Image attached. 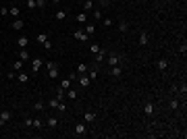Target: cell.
<instances>
[{"instance_id":"obj_22","label":"cell","mask_w":187,"mask_h":139,"mask_svg":"<svg viewBox=\"0 0 187 139\" xmlns=\"http://www.w3.org/2000/svg\"><path fill=\"white\" fill-rule=\"evenodd\" d=\"M83 10H85V13H92L94 10V0H83Z\"/></svg>"},{"instance_id":"obj_27","label":"cell","mask_w":187,"mask_h":139,"mask_svg":"<svg viewBox=\"0 0 187 139\" xmlns=\"http://www.w3.org/2000/svg\"><path fill=\"white\" fill-rule=\"evenodd\" d=\"M36 40H38V44H44V42L48 40V33H44V31H42V33H38V35H36Z\"/></svg>"},{"instance_id":"obj_36","label":"cell","mask_w":187,"mask_h":139,"mask_svg":"<svg viewBox=\"0 0 187 139\" xmlns=\"http://www.w3.org/2000/svg\"><path fill=\"white\" fill-rule=\"evenodd\" d=\"M65 89H60V87H58V89H56V98H58V100H65Z\"/></svg>"},{"instance_id":"obj_16","label":"cell","mask_w":187,"mask_h":139,"mask_svg":"<svg viewBox=\"0 0 187 139\" xmlns=\"http://www.w3.org/2000/svg\"><path fill=\"white\" fill-rule=\"evenodd\" d=\"M23 27H25L23 19H15V21H13V29H15V31H21Z\"/></svg>"},{"instance_id":"obj_8","label":"cell","mask_w":187,"mask_h":139,"mask_svg":"<svg viewBox=\"0 0 187 139\" xmlns=\"http://www.w3.org/2000/svg\"><path fill=\"white\" fill-rule=\"evenodd\" d=\"M94 121H96V112H94V110H85V112H83V123L90 125Z\"/></svg>"},{"instance_id":"obj_30","label":"cell","mask_w":187,"mask_h":139,"mask_svg":"<svg viewBox=\"0 0 187 139\" xmlns=\"http://www.w3.org/2000/svg\"><path fill=\"white\" fill-rule=\"evenodd\" d=\"M85 33H88V35H94V33H96V25H92V23L85 25Z\"/></svg>"},{"instance_id":"obj_25","label":"cell","mask_w":187,"mask_h":139,"mask_svg":"<svg viewBox=\"0 0 187 139\" xmlns=\"http://www.w3.org/2000/svg\"><path fill=\"white\" fill-rule=\"evenodd\" d=\"M71 83H73V81H71V79H69V77H67V79H62V81H60V85H58V87H60V89H65V92H67V89H69V87H71Z\"/></svg>"},{"instance_id":"obj_29","label":"cell","mask_w":187,"mask_h":139,"mask_svg":"<svg viewBox=\"0 0 187 139\" xmlns=\"http://www.w3.org/2000/svg\"><path fill=\"white\" fill-rule=\"evenodd\" d=\"M31 127H33V129H42V127H44V123H42V118H33V123H31Z\"/></svg>"},{"instance_id":"obj_43","label":"cell","mask_w":187,"mask_h":139,"mask_svg":"<svg viewBox=\"0 0 187 139\" xmlns=\"http://www.w3.org/2000/svg\"><path fill=\"white\" fill-rule=\"evenodd\" d=\"M77 77H79V75H77V71H75V73H71V75H69V79H71V81H77Z\"/></svg>"},{"instance_id":"obj_31","label":"cell","mask_w":187,"mask_h":139,"mask_svg":"<svg viewBox=\"0 0 187 139\" xmlns=\"http://www.w3.org/2000/svg\"><path fill=\"white\" fill-rule=\"evenodd\" d=\"M21 69H23V60H17V62L13 64V71H15V73H19Z\"/></svg>"},{"instance_id":"obj_13","label":"cell","mask_w":187,"mask_h":139,"mask_svg":"<svg viewBox=\"0 0 187 139\" xmlns=\"http://www.w3.org/2000/svg\"><path fill=\"white\" fill-rule=\"evenodd\" d=\"M17 46L19 48H27L29 46V38H27V35H19V38H17Z\"/></svg>"},{"instance_id":"obj_15","label":"cell","mask_w":187,"mask_h":139,"mask_svg":"<svg viewBox=\"0 0 187 139\" xmlns=\"http://www.w3.org/2000/svg\"><path fill=\"white\" fill-rule=\"evenodd\" d=\"M166 67H168L166 58H158V60H156V69H158V71H166Z\"/></svg>"},{"instance_id":"obj_33","label":"cell","mask_w":187,"mask_h":139,"mask_svg":"<svg viewBox=\"0 0 187 139\" xmlns=\"http://www.w3.org/2000/svg\"><path fill=\"white\" fill-rule=\"evenodd\" d=\"M56 110H58V114H62V112L67 110V104H65V102L60 100V102H58V106H56Z\"/></svg>"},{"instance_id":"obj_6","label":"cell","mask_w":187,"mask_h":139,"mask_svg":"<svg viewBox=\"0 0 187 139\" xmlns=\"http://www.w3.org/2000/svg\"><path fill=\"white\" fill-rule=\"evenodd\" d=\"M143 114H145V116H154V114H156V104H154V102H148V104L143 106Z\"/></svg>"},{"instance_id":"obj_3","label":"cell","mask_w":187,"mask_h":139,"mask_svg":"<svg viewBox=\"0 0 187 139\" xmlns=\"http://www.w3.org/2000/svg\"><path fill=\"white\" fill-rule=\"evenodd\" d=\"M121 60H123V56L117 54V52H110V54L106 56V64H108V67H117V64H121Z\"/></svg>"},{"instance_id":"obj_4","label":"cell","mask_w":187,"mask_h":139,"mask_svg":"<svg viewBox=\"0 0 187 139\" xmlns=\"http://www.w3.org/2000/svg\"><path fill=\"white\" fill-rule=\"evenodd\" d=\"M73 38H75L77 42H88V40H90V35H88L83 29H75V31H73Z\"/></svg>"},{"instance_id":"obj_21","label":"cell","mask_w":187,"mask_h":139,"mask_svg":"<svg viewBox=\"0 0 187 139\" xmlns=\"http://www.w3.org/2000/svg\"><path fill=\"white\" fill-rule=\"evenodd\" d=\"M110 75H112V77H121V75H123V69H121L119 64H117V67H110Z\"/></svg>"},{"instance_id":"obj_35","label":"cell","mask_w":187,"mask_h":139,"mask_svg":"<svg viewBox=\"0 0 187 139\" xmlns=\"http://www.w3.org/2000/svg\"><path fill=\"white\" fill-rule=\"evenodd\" d=\"M100 50H102V48L98 46V44H92V46H90V52H92V54H98Z\"/></svg>"},{"instance_id":"obj_44","label":"cell","mask_w":187,"mask_h":139,"mask_svg":"<svg viewBox=\"0 0 187 139\" xmlns=\"http://www.w3.org/2000/svg\"><path fill=\"white\" fill-rule=\"evenodd\" d=\"M31 123H33V118H25V121H23L25 127H31Z\"/></svg>"},{"instance_id":"obj_20","label":"cell","mask_w":187,"mask_h":139,"mask_svg":"<svg viewBox=\"0 0 187 139\" xmlns=\"http://www.w3.org/2000/svg\"><path fill=\"white\" fill-rule=\"evenodd\" d=\"M150 38H148V31H141L140 33V46H148Z\"/></svg>"},{"instance_id":"obj_14","label":"cell","mask_w":187,"mask_h":139,"mask_svg":"<svg viewBox=\"0 0 187 139\" xmlns=\"http://www.w3.org/2000/svg\"><path fill=\"white\" fill-rule=\"evenodd\" d=\"M75 21H77L79 25L88 23V13H85V10H83V13H77V15H75Z\"/></svg>"},{"instance_id":"obj_10","label":"cell","mask_w":187,"mask_h":139,"mask_svg":"<svg viewBox=\"0 0 187 139\" xmlns=\"http://www.w3.org/2000/svg\"><path fill=\"white\" fill-rule=\"evenodd\" d=\"M104 60H106V50H100L98 54H94V62L96 64H102Z\"/></svg>"},{"instance_id":"obj_34","label":"cell","mask_w":187,"mask_h":139,"mask_svg":"<svg viewBox=\"0 0 187 139\" xmlns=\"http://www.w3.org/2000/svg\"><path fill=\"white\" fill-rule=\"evenodd\" d=\"M102 23H104V27H112V23H114V21H112L110 17H104V21H102Z\"/></svg>"},{"instance_id":"obj_28","label":"cell","mask_w":187,"mask_h":139,"mask_svg":"<svg viewBox=\"0 0 187 139\" xmlns=\"http://www.w3.org/2000/svg\"><path fill=\"white\" fill-rule=\"evenodd\" d=\"M8 15H13L15 19H19V6H10L8 8Z\"/></svg>"},{"instance_id":"obj_38","label":"cell","mask_w":187,"mask_h":139,"mask_svg":"<svg viewBox=\"0 0 187 139\" xmlns=\"http://www.w3.org/2000/svg\"><path fill=\"white\" fill-rule=\"evenodd\" d=\"M27 8H38V0H27Z\"/></svg>"},{"instance_id":"obj_45","label":"cell","mask_w":187,"mask_h":139,"mask_svg":"<svg viewBox=\"0 0 187 139\" xmlns=\"http://www.w3.org/2000/svg\"><path fill=\"white\" fill-rule=\"evenodd\" d=\"M50 2H52V4H60L62 0H50Z\"/></svg>"},{"instance_id":"obj_42","label":"cell","mask_w":187,"mask_h":139,"mask_svg":"<svg viewBox=\"0 0 187 139\" xmlns=\"http://www.w3.org/2000/svg\"><path fill=\"white\" fill-rule=\"evenodd\" d=\"M46 4H48L46 0H38V8H46Z\"/></svg>"},{"instance_id":"obj_11","label":"cell","mask_w":187,"mask_h":139,"mask_svg":"<svg viewBox=\"0 0 187 139\" xmlns=\"http://www.w3.org/2000/svg\"><path fill=\"white\" fill-rule=\"evenodd\" d=\"M29 58H31L29 50H27V48H19V60H23V62H25V60H29Z\"/></svg>"},{"instance_id":"obj_26","label":"cell","mask_w":187,"mask_h":139,"mask_svg":"<svg viewBox=\"0 0 187 139\" xmlns=\"http://www.w3.org/2000/svg\"><path fill=\"white\" fill-rule=\"evenodd\" d=\"M65 95H67L69 100H77V89H71V87H69V89H67V93H65Z\"/></svg>"},{"instance_id":"obj_7","label":"cell","mask_w":187,"mask_h":139,"mask_svg":"<svg viewBox=\"0 0 187 139\" xmlns=\"http://www.w3.org/2000/svg\"><path fill=\"white\" fill-rule=\"evenodd\" d=\"M58 116H48V121H46V127L50 129V131H54V129H58Z\"/></svg>"},{"instance_id":"obj_40","label":"cell","mask_w":187,"mask_h":139,"mask_svg":"<svg viewBox=\"0 0 187 139\" xmlns=\"http://www.w3.org/2000/svg\"><path fill=\"white\" fill-rule=\"evenodd\" d=\"M92 17H94V19H100V17H102V13H100L98 8H94V10H92Z\"/></svg>"},{"instance_id":"obj_12","label":"cell","mask_w":187,"mask_h":139,"mask_svg":"<svg viewBox=\"0 0 187 139\" xmlns=\"http://www.w3.org/2000/svg\"><path fill=\"white\" fill-rule=\"evenodd\" d=\"M42 64H44V60H42V58H33V62H31V71H33V75L42 69Z\"/></svg>"},{"instance_id":"obj_17","label":"cell","mask_w":187,"mask_h":139,"mask_svg":"<svg viewBox=\"0 0 187 139\" xmlns=\"http://www.w3.org/2000/svg\"><path fill=\"white\" fill-rule=\"evenodd\" d=\"M119 31H121V33H127V31H129V23H127L125 19L119 21Z\"/></svg>"},{"instance_id":"obj_37","label":"cell","mask_w":187,"mask_h":139,"mask_svg":"<svg viewBox=\"0 0 187 139\" xmlns=\"http://www.w3.org/2000/svg\"><path fill=\"white\" fill-rule=\"evenodd\" d=\"M58 102H60V100H58V98H54V100H50V102H48V106H50V108H56V106H58Z\"/></svg>"},{"instance_id":"obj_41","label":"cell","mask_w":187,"mask_h":139,"mask_svg":"<svg viewBox=\"0 0 187 139\" xmlns=\"http://www.w3.org/2000/svg\"><path fill=\"white\" fill-rule=\"evenodd\" d=\"M42 46H44V50H52V42H50V40H46Z\"/></svg>"},{"instance_id":"obj_9","label":"cell","mask_w":187,"mask_h":139,"mask_svg":"<svg viewBox=\"0 0 187 139\" xmlns=\"http://www.w3.org/2000/svg\"><path fill=\"white\" fill-rule=\"evenodd\" d=\"M10 118H13V112H10V110H2V112H0V125H6Z\"/></svg>"},{"instance_id":"obj_2","label":"cell","mask_w":187,"mask_h":139,"mask_svg":"<svg viewBox=\"0 0 187 139\" xmlns=\"http://www.w3.org/2000/svg\"><path fill=\"white\" fill-rule=\"evenodd\" d=\"M46 69H48V77H50L52 81L58 79V69H60L58 62H54V60H52V62H46Z\"/></svg>"},{"instance_id":"obj_39","label":"cell","mask_w":187,"mask_h":139,"mask_svg":"<svg viewBox=\"0 0 187 139\" xmlns=\"http://www.w3.org/2000/svg\"><path fill=\"white\" fill-rule=\"evenodd\" d=\"M179 52H181V54H183V56H185V54H187V44H185V42H183V44H181V46H179Z\"/></svg>"},{"instance_id":"obj_1","label":"cell","mask_w":187,"mask_h":139,"mask_svg":"<svg viewBox=\"0 0 187 139\" xmlns=\"http://www.w3.org/2000/svg\"><path fill=\"white\" fill-rule=\"evenodd\" d=\"M73 135H77V137H85V135H88V127H85L83 121H77V123H75V127H73Z\"/></svg>"},{"instance_id":"obj_24","label":"cell","mask_w":187,"mask_h":139,"mask_svg":"<svg viewBox=\"0 0 187 139\" xmlns=\"http://www.w3.org/2000/svg\"><path fill=\"white\" fill-rule=\"evenodd\" d=\"M88 69H90V64H85V62L77 64V75H83V73H88Z\"/></svg>"},{"instance_id":"obj_19","label":"cell","mask_w":187,"mask_h":139,"mask_svg":"<svg viewBox=\"0 0 187 139\" xmlns=\"http://www.w3.org/2000/svg\"><path fill=\"white\" fill-rule=\"evenodd\" d=\"M44 108H46V102H44V100H38V102H33V110H36V112H42Z\"/></svg>"},{"instance_id":"obj_32","label":"cell","mask_w":187,"mask_h":139,"mask_svg":"<svg viewBox=\"0 0 187 139\" xmlns=\"http://www.w3.org/2000/svg\"><path fill=\"white\" fill-rule=\"evenodd\" d=\"M168 108L171 110H179V100H171L168 102Z\"/></svg>"},{"instance_id":"obj_23","label":"cell","mask_w":187,"mask_h":139,"mask_svg":"<svg viewBox=\"0 0 187 139\" xmlns=\"http://www.w3.org/2000/svg\"><path fill=\"white\" fill-rule=\"evenodd\" d=\"M54 19H56V21H65V19H67V13H65L62 8H58L56 15H54Z\"/></svg>"},{"instance_id":"obj_5","label":"cell","mask_w":187,"mask_h":139,"mask_svg":"<svg viewBox=\"0 0 187 139\" xmlns=\"http://www.w3.org/2000/svg\"><path fill=\"white\" fill-rule=\"evenodd\" d=\"M77 83L85 89V87H90V85H92V79L88 77V73H83V75H79V77H77Z\"/></svg>"},{"instance_id":"obj_18","label":"cell","mask_w":187,"mask_h":139,"mask_svg":"<svg viewBox=\"0 0 187 139\" xmlns=\"http://www.w3.org/2000/svg\"><path fill=\"white\" fill-rule=\"evenodd\" d=\"M17 81H19V83H27V81H29V75L23 73V71H19V73H17Z\"/></svg>"}]
</instances>
